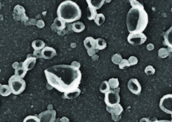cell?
Segmentation results:
<instances>
[{
  "label": "cell",
  "instance_id": "33",
  "mask_svg": "<svg viewBox=\"0 0 172 122\" xmlns=\"http://www.w3.org/2000/svg\"><path fill=\"white\" fill-rule=\"evenodd\" d=\"M129 2L132 6V8L137 7H144L137 0H129Z\"/></svg>",
  "mask_w": 172,
  "mask_h": 122
},
{
  "label": "cell",
  "instance_id": "34",
  "mask_svg": "<svg viewBox=\"0 0 172 122\" xmlns=\"http://www.w3.org/2000/svg\"><path fill=\"white\" fill-rule=\"evenodd\" d=\"M128 61H129V63H130V64L131 66L137 65L138 61L137 58L133 56L130 57L129 59H128Z\"/></svg>",
  "mask_w": 172,
  "mask_h": 122
},
{
  "label": "cell",
  "instance_id": "45",
  "mask_svg": "<svg viewBox=\"0 0 172 122\" xmlns=\"http://www.w3.org/2000/svg\"><path fill=\"white\" fill-rule=\"evenodd\" d=\"M171 12H172V8H171Z\"/></svg>",
  "mask_w": 172,
  "mask_h": 122
},
{
  "label": "cell",
  "instance_id": "30",
  "mask_svg": "<svg viewBox=\"0 0 172 122\" xmlns=\"http://www.w3.org/2000/svg\"><path fill=\"white\" fill-rule=\"evenodd\" d=\"M23 122H40V120L37 116L30 115L26 117Z\"/></svg>",
  "mask_w": 172,
  "mask_h": 122
},
{
  "label": "cell",
  "instance_id": "36",
  "mask_svg": "<svg viewBox=\"0 0 172 122\" xmlns=\"http://www.w3.org/2000/svg\"><path fill=\"white\" fill-rule=\"evenodd\" d=\"M33 56L36 57V58H43L41 50H35L33 52Z\"/></svg>",
  "mask_w": 172,
  "mask_h": 122
},
{
  "label": "cell",
  "instance_id": "9",
  "mask_svg": "<svg viewBox=\"0 0 172 122\" xmlns=\"http://www.w3.org/2000/svg\"><path fill=\"white\" fill-rule=\"evenodd\" d=\"M13 17L16 21H22L26 22L29 20L25 14V10L22 6L17 5L14 7L13 10Z\"/></svg>",
  "mask_w": 172,
  "mask_h": 122
},
{
  "label": "cell",
  "instance_id": "2",
  "mask_svg": "<svg viewBox=\"0 0 172 122\" xmlns=\"http://www.w3.org/2000/svg\"><path fill=\"white\" fill-rule=\"evenodd\" d=\"M148 23V14L144 7H133L130 9L126 18V25L130 33L142 32Z\"/></svg>",
  "mask_w": 172,
  "mask_h": 122
},
{
  "label": "cell",
  "instance_id": "38",
  "mask_svg": "<svg viewBox=\"0 0 172 122\" xmlns=\"http://www.w3.org/2000/svg\"><path fill=\"white\" fill-rule=\"evenodd\" d=\"M22 62L20 63L18 62H15L12 65V67L15 70H16V69H17L18 68H19L20 66H22Z\"/></svg>",
  "mask_w": 172,
  "mask_h": 122
},
{
  "label": "cell",
  "instance_id": "3",
  "mask_svg": "<svg viewBox=\"0 0 172 122\" xmlns=\"http://www.w3.org/2000/svg\"><path fill=\"white\" fill-rule=\"evenodd\" d=\"M57 14L65 22L71 23L81 18L82 12L77 4L71 0H66L59 6Z\"/></svg>",
  "mask_w": 172,
  "mask_h": 122
},
{
  "label": "cell",
  "instance_id": "29",
  "mask_svg": "<svg viewBox=\"0 0 172 122\" xmlns=\"http://www.w3.org/2000/svg\"><path fill=\"white\" fill-rule=\"evenodd\" d=\"M122 60V56L120 54H118V53L114 54L112 57V62L115 65H119Z\"/></svg>",
  "mask_w": 172,
  "mask_h": 122
},
{
  "label": "cell",
  "instance_id": "37",
  "mask_svg": "<svg viewBox=\"0 0 172 122\" xmlns=\"http://www.w3.org/2000/svg\"><path fill=\"white\" fill-rule=\"evenodd\" d=\"M36 25L39 28H43L45 26V22L43 20H39L37 21Z\"/></svg>",
  "mask_w": 172,
  "mask_h": 122
},
{
  "label": "cell",
  "instance_id": "35",
  "mask_svg": "<svg viewBox=\"0 0 172 122\" xmlns=\"http://www.w3.org/2000/svg\"><path fill=\"white\" fill-rule=\"evenodd\" d=\"M87 53L88 55L90 56H93L95 55L96 52H98V49H96V48H92V49H88L87 50Z\"/></svg>",
  "mask_w": 172,
  "mask_h": 122
},
{
  "label": "cell",
  "instance_id": "27",
  "mask_svg": "<svg viewBox=\"0 0 172 122\" xmlns=\"http://www.w3.org/2000/svg\"><path fill=\"white\" fill-rule=\"evenodd\" d=\"M108 83L112 90H115L119 88V81L118 78H112L108 80Z\"/></svg>",
  "mask_w": 172,
  "mask_h": 122
},
{
  "label": "cell",
  "instance_id": "24",
  "mask_svg": "<svg viewBox=\"0 0 172 122\" xmlns=\"http://www.w3.org/2000/svg\"><path fill=\"white\" fill-rule=\"evenodd\" d=\"M110 86L108 83V81L106 80L103 81L100 85V90L102 93L105 94L109 90H110Z\"/></svg>",
  "mask_w": 172,
  "mask_h": 122
},
{
  "label": "cell",
  "instance_id": "40",
  "mask_svg": "<svg viewBox=\"0 0 172 122\" xmlns=\"http://www.w3.org/2000/svg\"><path fill=\"white\" fill-rule=\"evenodd\" d=\"M155 48V46L153 45V44H152V43H149V44L147 45V49L149 50V51H152V50H153Z\"/></svg>",
  "mask_w": 172,
  "mask_h": 122
},
{
  "label": "cell",
  "instance_id": "5",
  "mask_svg": "<svg viewBox=\"0 0 172 122\" xmlns=\"http://www.w3.org/2000/svg\"><path fill=\"white\" fill-rule=\"evenodd\" d=\"M118 88H119L110 90L105 93V102L107 106L113 107L119 104L120 102V97L119 94L120 89L118 90Z\"/></svg>",
  "mask_w": 172,
  "mask_h": 122
},
{
  "label": "cell",
  "instance_id": "44",
  "mask_svg": "<svg viewBox=\"0 0 172 122\" xmlns=\"http://www.w3.org/2000/svg\"><path fill=\"white\" fill-rule=\"evenodd\" d=\"M111 1L112 0H106L105 2L106 3H110L111 2Z\"/></svg>",
  "mask_w": 172,
  "mask_h": 122
},
{
  "label": "cell",
  "instance_id": "41",
  "mask_svg": "<svg viewBox=\"0 0 172 122\" xmlns=\"http://www.w3.org/2000/svg\"><path fill=\"white\" fill-rule=\"evenodd\" d=\"M60 121L61 122H69V119L66 117H63Z\"/></svg>",
  "mask_w": 172,
  "mask_h": 122
},
{
  "label": "cell",
  "instance_id": "10",
  "mask_svg": "<svg viewBox=\"0 0 172 122\" xmlns=\"http://www.w3.org/2000/svg\"><path fill=\"white\" fill-rule=\"evenodd\" d=\"M128 88L131 93L135 95L141 93L142 88L139 81L136 78H131L129 80L127 85Z\"/></svg>",
  "mask_w": 172,
  "mask_h": 122
},
{
  "label": "cell",
  "instance_id": "17",
  "mask_svg": "<svg viewBox=\"0 0 172 122\" xmlns=\"http://www.w3.org/2000/svg\"><path fill=\"white\" fill-rule=\"evenodd\" d=\"M72 30L74 32L80 33L83 32L85 29V24L82 22L76 21L71 25Z\"/></svg>",
  "mask_w": 172,
  "mask_h": 122
},
{
  "label": "cell",
  "instance_id": "1",
  "mask_svg": "<svg viewBox=\"0 0 172 122\" xmlns=\"http://www.w3.org/2000/svg\"><path fill=\"white\" fill-rule=\"evenodd\" d=\"M48 83L59 92L67 93L78 88L82 74L71 65H55L44 71Z\"/></svg>",
  "mask_w": 172,
  "mask_h": 122
},
{
  "label": "cell",
  "instance_id": "4",
  "mask_svg": "<svg viewBox=\"0 0 172 122\" xmlns=\"http://www.w3.org/2000/svg\"><path fill=\"white\" fill-rule=\"evenodd\" d=\"M8 84L12 93L15 95H20L26 88L25 81L16 75L11 76L8 80Z\"/></svg>",
  "mask_w": 172,
  "mask_h": 122
},
{
  "label": "cell",
  "instance_id": "13",
  "mask_svg": "<svg viewBox=\"0 0 172 122\" xmlns=\"http://www.w3.org/2000/svg\"><path fill=\"white\" fill-rule=\"evenodd\" d=\"M107 110L108 112L110 113L112 116H119L123 112V108L120 103L115 106L113 107H107Z\"/></svg>",
  "mask_w": 172,
  "mask_h": 122
},
{
  "label": "cell",
  "instance_id": "6",
  "mask_svg": "<svg viewBox=\"0 0 172 122\" xmlns=\"http://www.w3.org/2000/svg\"><path fill=\"white\" fill-rule=\"evenodd\" d=\"M159 106L163 112L172 114V93L165 95L160 99Z\"/></svg>",
  "mask_w": 172,
  "mask_h": 122
},
{
  "label": "cell",
  "instance_id": "21",
  "mask_svg": "<svg viewBox=\"0 0 172 122\" xmlns=\"http://www.w3.org/2000/svg\"><path fill=\"white\" fill-rule=\"evenodd\" d=\"M97 10L93 7H90L88 6L87 8V18L89 20H95V17L98 15Z\"/></svg>",
  "mask_w": 172,
  "mask_h": 122
},
{
  "label": "cell",
  "instance_id": "7",
  "mask_svg": "<svg viewBox=\"0 0 172 122\" xmlns=\"http://www.w3.org/2000/svg\"><path fill=\"white\" fill-rule=\"evenodd\" d=\"M147 37L143 33H130L128 36V42L134 46H139L146 41Z\"/></svg>",
  "mask_w": 172,
  "mask_h": 122
},
{
  "label": "cell",
  "instance_id": "32",
  "mask_svg": "<svg viewBox=\"0 0 172 122\" xmlns=\"http://www.w3.org/2000/svg\"><path fill=\"white\" fill-rule=\"evenodd\" d=\"M145 72L146 75H154L155 72V70L152 65H148L145 68Z\"/></svg>",
  "mask_w": 172,
  "mask_h": 122
},
{
  "label": "cell",
  "instance_id": "43",
  "mask_svg": "<svg viewBox=\"0 0 172 122\" xmlns=\"http://www.w3.org/2000/svg\"><path fill=\"white\" fill-rule=\"evenodd\" d=\"M152 122H172V121L168 120H156Z\"/></svg>",
  "mask_w": 172,
  "mask_h": 122
},
{
  "label": "cell",
  "instance_id": "28",
  "mask_svg": "<svg viewBox=\"0 0 172 122\" xmlns=\"http://www.w3.org/2000/svg\"><path fill=\"white\" fill-rule=\"evenodd\" d=\"M170 51L169 49L165 48H162L158 50V54L159 57L162 58H165L169 56Z\"/></svg>",
  "mask_w": 172,
  "mask_h": 122
},
{
  "label": "cell",
  "instance_id": "11",
  "mask_svg": "<svg viewBox=\"0 0 172 122\" xmlns=\"http://www.w3.org/2000/svg\"><path fill=\"white\" fill-rule=\"evenodd\" d=\"M30 54L28 55L26 60L22 62V66L26 71H28L33 70L36 65V58L34 56H30Z\"/></svg>",
  "mask_w": 172,
  "mask_h": 122
},
{
  "label": "cell",
  "instance_id": "14",
  "mask_svg": "<svg viewBox=\"0 0 172 122\" xmlns=\"http://www.w3.org/2000/svg\"><path fill=\"white\" fill-rule=\"evenodd\" d=\"M163 37L165 45L172 49V26L165 32Z\"/></svg>",
  "mask_w": 172,
  "mask_h": 122
},
{
  "label": "cell",
  "instance_id": "19",
  "mask_svg": "<svg viewBox=\"0 0 172 122\" xmlns=\"http://www.w3.org/2000/svg\"><path fill=\"white\" fill-rule=\"evenodd\" d=\"M45 43L43 41L40 39L35 40L31 44L32 47L35 50H41L46 47Z\"/></svg>",
  "mask_w": 172,
  "mask_h": 122
},
{
  "label": "cell",
  "instance_id": "18",
  "mask_svg": "<svg viewBox=\"0 0 172 122\" xmlns=\"http://www.w3.org/2000/svg\"><path fill=\"white\" fill-rule=\"evenodd\" d=\"M66 22L63 20L59 17H57L53 21V25L58 30H63L66 27Z\"/></svg>",
  "mask_w": 172,
  "mask_h": 122
},
{
  "label": "cell",
  "instance_id": "26",
  "mask_svg": "<svg viewBox=\"0 0 172 122\" xmlns=\"http://www.w3.org/2000/svg\"><path fill=\"white\" fill-rule=\"evenodd\" d=\"M27 72V71H26L22 66H20L15 70V75L19 76L21 78H23L26 75Z\"/></svg>",
  "mask_w": 172,
  "mask_h": 122
},
{
  "label": "cell",
  "instance_id": "46",
  "mask_svg": "<svg viewBox=\"0 0 172 122\" xmlns=\"http://www.w3.org/2000/svg\"><path fill=\"white\" fill-rule=\"evenodd\" d=\"M171 116H172V114H171Z\"/></svg>",
  "mask_w": 172,
  "mask_h": 122
},
{
  "label": "cell",
  "instance_id": "12",
  "mask_svg": "<svg viewBox=\"0 0 172 122\" xmlns=\"http://www.w3.org/2000/svg\"><path fill=\"white\" fill-rule=\"evenodd\" d=\"M41 53L43 58L45 60H51L57 54V52L53 48L46 46L41 50Z\"/></svg>",
  "mask_w": 172,
  "mask_h": 122
},
{
  "label": "cell",
  "instance_id": "42",
  "mask_svg": "<svg viewBox=\"0 0 172 122\" xmlns=\"http://www.w3.org/2000/svg\"><path fill=\"white\" fill-rule=\"evenodd\" d=\"M139 122H150V121L148 119L145 118H142V119L140 120Z\"/></svg>",
  "mask_w": 172,
  "mask_h": 122
},
{
  "label": "cell",
  "instance_id": "22",
  "mask_svg": "<svg viewBox=\"0 0 172 122\" xmlns=\"http://www.w3.org/2000/svg\"><path fill=\"white\" fill-rule=\"evenodd\" d=\"M80 93H81V90L79 88H78L76 90H74L69 93H64L63 97L64 98H67V99H74L77 98Z\"/></svg>",
  "mask_w": 172,
  "mask_h": 122
},
{
  "label": "cell",
  "instance_id": "16",
  "mask_svg": "<svg viewBox=\"0 0 172 122\" xmlns=\"http://www.w3.org/2000/svg\"><path fill=\"white\" fill-rule=\"evenodd\" d=\"M88 6L98 10L102 8L106 0H86Z\"/></svg>",
  "mask_w": 172,
  "mask_h": 122
},
{
  "label": "cell",
  "instance_id": "31",
  "mask_svg": "<svg viewBox=\"0 0 172 122\" xmlns=\"http://www.w3.org/2000/svg\"><path fill=\"white\" fill-rule=\"evenodd\" d=\"M131 66L128 60L123 59L121 61L120 64L119 65V67L121 70H124L127 68L129 67V66Z\"/></svg>",
  "mask_w": 172,
  "mask_h": 122
},
{
  "label": "cell",
  "instance_id": "20",
  "mask_svg": "<svg viewBox=\"0 0 172 122\" xmlns=\"http://www.w3.org/2000/svg\"><path fill=\"white\" fill-rule=\"evenodd\" d=\"M12 90L9 85H0V94L3 97H7L11 94Z\"/></svg>",
  "mask_w": 172,
  "mask_h": 122
},
{
  "label": "cell",
  "instance_id": "23",
  "mask_svg": "<svg viewBox=\"0 0 172 122\" xmlns=\"http://www.w3.org/2000/svg\"><path fill=\"white\" fill-rule=\"evenodd\" d=\"M96 49L98 50H102L105 49L107 47V44L105 39L98 38L96 39Z\"/></svg>",
  "mask_w": 172,
  "mask_h": 122
},
{
  "label": "cell",
  "instance_id": "8",
  "mask_svg": "<svg viewBox=\"0 0 172 122\" xmlns=\"http://www.w3.org/2000/svg\"><path fill=\"white\" fill-rule=\"evenodd\" d=\"M56 112L53 109L45 111L38 115L40 122H55L56 119Z\"/></svg>",
  "mask_w": 172,
  "mask_h": 122
},
{
  "label": "cell",
  "instance_id": "25",
  "mask_svg": "<svg viewBox=\"0 0 172 122\" xmlns=\"http://www.w3.org/2000/svg\"><path fill=\"white\" fill-rule=\"evenodd\" d=\"M105 16L102 13L98 14L94 20L95 24L98 26L102 25L104 23V22H105Z\"/></svg>",
  "mask_w": 172,
  "mask_h": 122
},
{
  "label": "cell",
  "instance_id": "15",
  "mask_svg": "<svg viewBox=\"0 0 172 122\" xmlns=\"http://www.w3.org/2000/svg\"><path fill=\"white\" fill-rule=\"evenodd\" d=\"M83 44L85 48L87 50L92 49V48H96V41L94 38L92 37H87L83 41Z\"/></svg>",
  "mask_w": 172,
  "mask_h": 122
},
{
  "label": "cell",
  "instance_id": "39",
  "mask_svg": "<svg viewBox=\"0 0 172 122\" xmlns=\"http://www.w3.org/2000/svg\"><path fill=\"white\" fill-rule=\"evenodd\" d=\"M71 65L72 66H73V67H74L77 68V69H79L80 67V63L78 62L77 61H73Z\"/></svg>",
  "mask_w": 172,
  "mask_h": 122
}]
</instances>
